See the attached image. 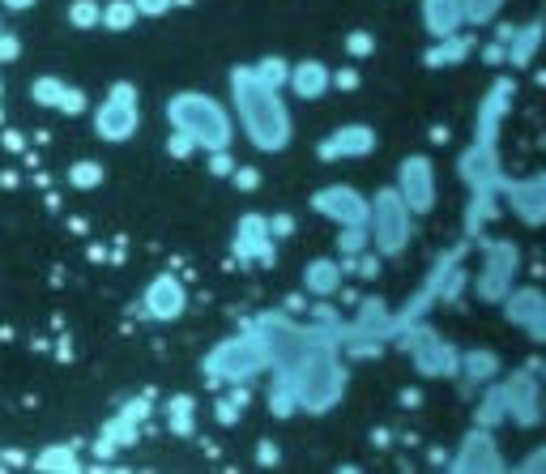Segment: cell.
Returning <instances> with one entry per match:
<instances>
[{"instance_id":"obj_1","label":"cell","mask_w":546,"mask_h":474,"mask_svg":"<svg viewBox=\"0 0 546 474\" xmlns=\"http://www.w3.org/2000/svg\"><path fill=\"white\" fill-rule=\"evenodd\" d=\"M231 103L239 116V129L261 154H282L295 137V120L282 103L278 86H265L256 77L252 65H235L231 69Z\"/></svg>"},{"instance_id":"obj_2","label":"cell","mask_w":546,"mask_h":474,"mask_svg":"<svg viewBox=\"0 0 546 474\" xmlns=\"http://www.w3.org/2000/svg\"><path fill=\"white\" fill-rule=\"evenodd\" d=\"M167 124L175 133L192 137V146L205 150V154H210V150H231V141H235L231 112L205 90L171 94V99H167Z\"/></svg>"},{"instance_id":"obj_3","label":"cell","mask_w":546,"mask_h":474,"mask_svg":"<svg viewBox=\"0 0 546 474\" xmlns=\"http://www.w3.org/2000/svg\"><path fill=\"white\" fill-rule=\"evenodd\" d=\"M282 372V368H278ZM286 376L295 381V393H299V406H308L312 415H325L337 402L346 398V368L337 363V351H333V338H320L303 351Z\"/></svg>"},{"instance_id":"obj_4","label":"cell","mask_w":546,"mask_h":474,"mask_svg":"<svg viewBox=\"0 0 546 474\" xmlns=\"http://www.w3.org/2000/svg\"><path fill=\"white\" fill-rule=\"evenodd\" d=\"M273 368V359H269V346L265 338L256 334V329L248 325L244 334H235V338H222L210 355L201 359V372L210 376L214 385H248L256 381L261 372Z\"/></svg>"},{"instance_id":"obj_5","label":"cell","mask_w":546,"mask_h":474,"mask_svg":"<svg viewBox=\"0 0 546 474\" xmlns=\"http://www.w3.org/2000/svg\"><path fill=\"white\" fill-rule=\"evenodd\" d=\"M410 235H414V214L397 188H380L376 197H367V240H372L380 257H401Z\"/></svg>"},{"instance_id":"obj_6","label":"cell","mask_w":546,"mask_h":474,"mask_svg":"<svg viewBox=\"0 0 546 474\" xmlns=\"http://www.w3.org/2000/svg\"><path fill=\"white\" fill-rule=\"evenodd\" d=\"M141 129V94L133 82H116L103 103L94 107V133H99V141H107V146H124V141H133Z\"/></svg>"},{"instance_id":"obj_7","label":"cell","mask_w":546,"mask_h":474,"mask_svg":"<svg viewBox=\"0 0 546 474\" xmlns=\"http://www.w3.org/2000/svg\"><path fill=\"white\" fill-rule=\"evenodd\" d=\"M401 351L410 355L419 376H457L461 351L440 334V329H431L423 321L419 325H401Z\"/></svg>"},{"instance_id":"obj_8","label":"cell","mask_w":546,"mask_h":474,"mask_svg":"<svg viewBox=\"0 0 546 474\" xmlns=\"http://www.w3.org/2000/svg\"><path fill=\"white\" fill-rule=\"evenodd\" d=\"M517 270H521V248L517 244L512 240H483V270L474 278L478 299L500 304V299L512 291V282H517Z\"/></svg>"},{"instance_id":"obj_9","label":"cell","mask_w":546,"mask_h":474,"mask_svg":"<svg viewBox=\"0 0 546 474\" xmlns=\"http://www.w3.org/2000/svg\"><path fill=\"white\" fill-rule=\"evenodd\" d=\"M397 193L401 201L410 205V214H431L436 210V197H440V184H436V163L427 154H406L397 163Z\"/></svg>"},{"instance_id":"obj_10","label":"cell","mask_w":546,"mask_h":474,"mask_svg":"<svg viewBox=\"0 0 546 474\" xmlns=\"http://www.w3.org/2000/svg\"><path fill=\"white\" fill-rule=\"evenodd\" d=\"M495 389H500V402H504V419H512L517 428H534L542 419V381L534 372H512Z\"/></svg>"},{"instance_id":"obj_11","label":"cell","mask_w":546,"mask_h":474,"mask_svg":"<svg viewBox=\"0 0 546 474\" xmlns=\"http://www.w3.org/2000/svg\"><path fill=\"white\" fill-rule=\"evenodd\" d=\"M500 201L525 227H546V171H534V176H521V180L500 176Z\"/></svg>"},{"instance_id":"obj_12","label":"cell","mask_w":546,"mask_h":474,"mask_svg":"<svg viewBox=\"0 0 546 474\" xmlns=\"http://www.w3.org/2000/svg\"><path fill=\"white\" fill-rule=\"evenodd\" d=\"M188 312V287L175 274H154L141 291V316L158 325H171Z\"/></svg>"},{"instance_id":"obj_13","label":"cell","mask_w":546,"mask_h":474,"mask_svg":"<svg viewBox=\"0 0 546 474\" xmlns=\"http://www.w3.org/2000/svg\"><path fill=\"white\" fill-rule=\"evenodd\" d=\"M312 210L320 218H329L337 227H359L367 223V197L355 184H325L312 193Z\"/></svg>"},{"instance_id":"obj_14","label":"cell","mask_w":546,"mask_h":474,"mask_svg":"<svg viewBox=\"0 0 546 474\" xmlns=\"http://www.w3.org/2000/svg\"><path fill=\"white\" fill-rule=\"evenodd\" d=\"M500 304L508 325H517L529 342H546V295L538 287H512Z\"/></svg>"},{"instance_id":"obj_15","label":"cell","mask_w":546,"mask_h":474,"mask_svg":"<svg viewBox=\"0 0 546 474\" xmlns=\"http://www.w3.org/2000/svg\"><path fill=\"white\" fill-rule=\"evenodd\" d=\"M376 146H380V133L372 124H337L333 133H325L316 154L325 158V163H337V158H367Z\"/></svg>"},{"instance_id":"obj_16","label":"cell","mask_w":546,"mask_h":474,"mask_svg":"<svg viewBox=\"0 0 546 474\" xmlns=\"http://www.w3.org/2000/svg\"><path fill=\"white\" fill-rule=\"evenodd\" d=\"M235 257L248 261V265H273L278 261V248H273V235H269V218L265 214H244L235 223Z\"/></svg>"},{"instance_id":"obj_17","label":"cell","mask_w":546,"mask_h":474,"mask_svg":"<svg viewBox=\"0 0 546 474\" xmlns=\"http://www.w3.org/2000/svg\"><path fill=\"white\" fill-rule=\"evenodd\" d=\"M448 466L453 470H504V453H500V445H495V436H491V428H474L461 436V445H457V453L448 457Z\"/></svg>"},{"instance_id":"obj_18","label":"cell","mask_w":546,"mask_h":474,"mask_svg":"<svg viewBox=\"0 0 546 474\" xmlns=\"http://www.w3.org/2000/svg\"><path fill=\"white\" fill-rule=\"evenodd\" d=\"M150 415V402L146 398H133L116 419L103 428V440H99V453H116V449H128V445H137V428H141V419Z\"/></svg>"},{"instance_id":"obj_19","label":"cell","mask_w":546,"mask_h":474,"mask_svg":"<svg viewBox=\"0 0 546 474\" xmlns=\"http://www.w3.org/2000/svg\"><path fill=\"white\" fill-rule=\"evenodd\" d=\"M512 94H517V86H512L508 77L487 90V99H483V107H478V116H474V141H495V137H500V120L508 112Z\"/></svg>"},{"instance_id":"obj_20","label":"cell","mask_w":546,"mask_h":474,"mask_svg":"<svg viewBox=\"0 0 546 474\" xmlns=\"http://www.w3.org/2000/svg\"><path fill=\"white\" fill-rule=\"evenodd\" d=\"M546 39V22H525V26H512V35L504 43V60L512 69H529L538 56V47Z\"/></svg>"},{"instance_id":"obj_21","label":"cell","mask_w":546,"mask_h":474,"mask_svg":"<svg viewBox=\"0 0 546 474\" xmlns=\"http://www.w3.org/2000/svg\"><path fill=\"white\" fill-rule=\"evenodd\" d=\"M423 26L431 39L457 35V30H465V5L461 0H423Z\"/></svg>"},{"instance_id":"obj_22","label":"cell","mask_w":546,"mask_h":474,"mask_svg":"<svg viewBox=\"0 0 546 474\" xmlns=\"http://www.w3.org/2000/svg\"><path fill=\"white\" fill-rule=\"evenodd\" d=\"M286 86H291L299 99H320V94L333 86V69L325 65V60H299V65H291Z\"/></svg>"},{"instance_id":"obj_23","label":"cell","mask_w":546,"mask_h":474,"mask_svg":"<svg viewBox=\"0 0 546 474\" xmlns=\"http://www.w3.org/2000/svg\"><path fill=\"white\" fill-rule=\"evenodd\" d=\"M342 261L337 257H316V261H308L303 265V291L308 295H316V299H329V295H337L342 291Z\"/></svg>"},{"instance_id":"obj_24","label":"cell","mask_w":546,"mask_h":474,"mask_svg":"<svg viewBox=\"0 0 546 474\" xmlns=\"http://www.w3.org/2000/svg\"><path fill=\"white\" fill-rule=\"evenodd\" d=\"M470 52H474V39L457 30V35H444V39L431 43L423 60H427V69H448V65H461Z\"/></svg>"},{"instance_id":"obj_25","label":"cell","mask_w":546,"mask_h":474,"mask_svg":"<svg viewBox=\"0 0 546 474\" xmlns=\"http://www.w3.org/2000/svg\"><path fill=\"white\" fill-rule=\"evenodd\" d=\"M457 376H465L470 385H491L495 376H500V355L487 351V346H478V351H465L461 363H457Z\"/></svg>"},{"instance_id":"obj_26","label":"cell","mask_w":546,"mask_h":474,"mask_svg":"<svg viewBox=\"0 0 546 474\" xmlns=\"http://www.w3.org/2000/svg\"><path fill=\"white\" fill-rule=\"evenodd\" d=\"M163 415H167L171 436H192V432H197V398H192V393H171L167 406H163Z\"/></svg>"},{"instance_id":"obj_27","label":"cell","mask_w":546,"mask_h":474,"mask_svg":"<svg viewBox=\"0 0 546 474\" xmlns=\"http://www.w3.org/2000/svg\"><path fill=\"white\" fill-rule=\"evenodd\" d=\"M299 410V393H295V381L286 372H278L269 381V415L273 419H291Z\"/></svg>"},{"instance_id":"obj_28","label":"cell","mask_w":546,"mask_h":474,"mask_svg":"<svg viewBox=\"0 0 546 474\" xmlns=\"http://www.w3.org/2000/svg\"><path fill=\"white\" fill-rule=\"evenodd\" d=\"M99 26L116 30V35H120V30H133L137 26V5H133V0H107Z\"/></svg>"},{"instance_id":"obj_29","label":"cell","mask_w":546,"mask_h":474,"mask_svg":"<svg viewBox=\"0 0 546 474\" xmlns=\"http://www.w3.org/2000/svg\"><path fill=\"white\" fill-rule=\"evenodd\" d=\"M64 90H69V82H64V77L43 73V77H35V82H30V99H35L39 107H60Z\"/></svg>"},{"instance_id":"obj_30","label":"cell","mask_w":546,"mask_h":474,"mask_svg":"<svg viewBox=\"0 0 546 474\" xmlns=\"http://www.w3.org/2000/svg\"><path fill=\"white\" fill-rule=\"evenodd\" d=\"M103 184V163H94V158H77L69 167V188L77 193H94V188Z\"/></svg>"},{"instance_id":"obj_31","label":"cell","mask_w":546,"mask_h":474,"mask_svg":"<svg viewBox=\"0 0 546 474\" xmlns=\"http://www.w3.org/2000/svg\"><path fill=\"white\" fill-rule=\"evenodd\" d=\"M77 449L73 445H47L39 457H35V470H77Z\"/></svg>"},{"instance_id":"obj_32","label":"cell","mask_w":546,"mask_h":474,"mask_svg":"<svg viewBox=\"0 0 546 474\" xmlns=\"http://www.w3.org/2000/svg\"><path fill=\"white\" fill-rule=\"evenodd\" d=\"M256 77H261V82L265 86H286V77H291V60H286V56H261V60H256Z\"/></svg>"},{"instance_id":"obj_33","label":"cell","mask_w":546,"mask_h":474,"mask_svg":"<svg viewBox=\"0 0 546 474\" xmlns=\"http://www.w3.org/2000/svg\"><path fill=\"white\" fill-rule=\"evenodd\" d=\"M474 423H478V428H495V423H504V402H500V389H495V381L487 389V398L478 402Z\"/></svg>"},{"instance_id":"obj_34","label":"cell","mask_w":546,"mask_h":474,"mask_svg":"<svg viewBox=\"0 0 546 474\" xmlns=\"http://www.w3.org/2000/svg\"><path fill=\"white\" fill-rule=\"evenodd\" d=\"M103 18V5L99 0H69V26L77 30H94Z\"/></svg>"},{"instance_id":"obj_35","label":"cell","mask_w":546,"mask_h":474,"mask_svg":"<svg viewBox=\"0 0 546 474\" xmlns=\"http://www.w3.org/2000/svg\"><path fill=\"white\" fill-rule=\"evenodd\" d=\"M461 5H465V26H491L500 18L504 0H461Z\"/></svg>"},{"instance_id":"obj_36","label":"cell","mask_w":546,"mask_h":474,"mask_svg":"<svg viewBox=\"0 0 546 474\" xmlns=\"http://www.w3.org/2000/svg\"><path fill=\"white\" fill-rule=\"evenodd\" d=\"M363 248H372V240H367V223L337 227V252H342V257H359Z\"/></svg>"},{"instance_id":"obj_37","label":"cell","mask_w":546,"mask_h":474,"mask_svg":"<svg viewBox=\"0 0 546 474\" xmlns=\"http://www.w3.org/2000/svg\"><path fill=\"white\" fill-rule=\"evenodd\" d=\"M346 52L350 56H372L376 52V35H367V30H350V35H346Z\"/></svg>"},{"instance_id":"obj_38","label":"cell","mask_w":546,"mask_h":474,"mask_svg":"<svg viewBox=\"0 0 546 474\" xmlns=\"http://www.w3.org/2000/svg\"><path fill=\"white\" fill-rule=\"evenodd\" d=\"M56 112H60V116H82V112H86V90L69 86V90H64V99H60Z\"/></svg>"},{"instance_id":"obj_39","label":"cell","mask_w":546,"mask_h":474,"mask_svg":"<svg viewBox=\"0 0 546 474\" xmlns=\"http://www.w3.org/2000/svg\"><path fill=\"white\" fill-rule=\"evenodd\" d=\"M239 415H244V406H239L235 398H222V402L214 406V419L222 423V428H235V423H239Z\"/></svg>"},{"instance_id":"obj_40","label":"cell","mask_w":546,"mask_h":474,"mask_svg":"<svg viewBox=\"0 0 546 474\" xmlns=\"http://www.w3.org/2000/svg\"><path fill=\"white\" fill-rule=\"evenodd\" d=\"M231 180H235V188H244V193H256V188H261V171H256V167H235Z\"/></svg>"},{"instance_id":"obj_41","label":"cell","mask_w":546,"mask_h":474,"mask_svg":"<svg viewBox=\"0 0 546 474\" xmlns=\"http://www.w3.org/2000/svg\"><path fill=\"white\" fill-rule=\"evenodd\" d=\"M18 56H22V39L0 30V65H9V60H18Z\"/></svg>"},{"instance_id":"obj_42","label":"cell","mask_w":546,"mask_h":474,"mask_svg":"<svg viewBox=\"0 0 546 474\" xmlns=\"http://www.w3.org/2000/svg\"><path fill=\"white\" fill-rule=\"evenodd\" d=\"M210 171H214V176L227 180L231 171H235V158H231V150H210Z\"/></svg>"},{"instance_id":"obj_43","label":"cell","mask_w":546,"mask_h":474,"mask_svg":"<svg viewBox=\"0 0 546 474\" xmlns=\"http://www.w3.org/2000/svg\"><path fill=\"white\" fill-rule=\"evenodd\" d=\"M192 150H197V146H192V137H184V133L171 129V137H167V154H171V158H192Z\"/></svg>"},{"instance_id":"obj_44","label":"cell","mask_w":546,"mask_h":474,"mask_svg":"<svg viewBox=\"0 0 546 474\" xmlns=\"http://www.w3.org/2000/svg\"><path fill=\"white\" fill-rule=\"evenodd\" d=\"M137 5V18H163L171 13V0H133Z\"/></svg>"},{"instance_id":"obj_45","label":"cell","mask_w":546,"mask_h":474,"mask_svg":"<svg viewBox=\"0 0 546 474\" xmlns=\"http://www.w3.org/2000/svg\"><path fill=\"white\" fill-rule=\"evenodd\" d=\"M269 235H273V240H286V235H295V218H291V214H273V218H269Z\"/></svg>"},{"instance_id":"obj_46","label":"cell","mask_w":546,"mask_h":474,"mask_svg":"<svg viewBox=\"0 0 546 474\" xmlns=\"http://www.w3.org/2000/svg\"><path fill=\"white\" fill-rule=\"evenodd\" d=\"M333 86H337V90H359L363 77H359V69H337V73H333Z\"/></svg>"},{"instance_id":"obj_47","label":"cell","mask_w":546,"mask_h":474,"mask_svg":"<svg viewBox=\"0 0 546 474\" xmlns=\"http://www.w3.org/2000/svg\"><path fill=\"white\" fill-rule=\"evenodd\" d=\"M278 445H273V440H261V445H256V462L261 466H278Z\"/></svg>"},{"instance_id":"obj_48","label":"cell","mask_w":546,"mask_h":474,"mask_svg":"<svg viewBox=\"0 0 546 474\" xmlns=\"http://www.w3.org/2000/svg\"><path fill=\"white\" fill-rule=\"evenodd\" d=\"M483 60H487V65H500V60H504V43L491 39V43L483 47Z\"/></svg>"},{"instance_id":"obj_49","label":"cell","mask_w":546,"mask_h":474,"mask_svg":"<svg viewBox=\"0 0 546 474\" xmlns=\"http://www.w3.org/2000/svg\"><path fill=\"white\" fill-rule=\"evenodd\" d=\"M0 5H5V9H13V13H26V9H35L39 0H0Z\"/></svg>"},{"instance_id":"obj_50","label":"cell","mask_w":546,"mask_h":474,"mask_svg":"<svg viewBox=\"0 0 546 474\" xmlns=\"http://www.w3.org/2000/svg\"><path fill=\"white\" fill-rule=\"evenodd\" d=\"M419 402H423L419 389H401V406H419Z\"/></svg>"},{"instance_id":"obj_51","label":"cell","mask_w":546,"mask_h":474,"mask_svg":"<svg viewBox=\"0 0 546 474\" xmlns=\"http://www.w3.org/2000/svg\"><path fill=\"white\" fill-rule=\"evenodd\" d=\"M389 440H393L389 428H376V432H372V445H380V449H389Z\"/></svg>"},{"instance_id":"obj_52","label":"cell","mask_w":546,"mask_h":474,"mask_svg":"<svg viewBox=\"0 0 546 474\" xmlns=\"http://www.w3.org/2000/svg\"><path fill=\"white\" fill-rule=\"evenodd\" d=\"M431 141H436V146H444V141H448V129H440V124H431Z\"/></svg>"},{"instance_id":"obj_53","label":"cell","mask_w":546,"mask_h":474,"mask_svg":"<svg viewBox=\"0 0 546 474\" xmlns=\"http://www.w3.org/2000/svg\"><path fill=\"white\" fill-rule=\"evenodd\" d=\"M5 150H22V133H5Z\"/></svg>"},{"instance_id":"obj_54","label":"cell","mask_w":546,"mask_h":474,"mask_svg":"<svg viewBox=\"0 0 546 474\" xmlns=\"http://www.w3.org/2000/svg\"><path fill=\"white\" fill-rule=\"evenodd\" d=\"M529 372H534L538 381H542V389H546V359H538V363H534V368H529Z\"/></svg>"},{"instance_id":"obj_55","label":"cell","mask_w":546,"mask_h":474,"mask_svg":"<svg viewBox=\"0 0 546 474\" xmlns=\"http://www.w3.org/2000/svg\"><path fill=\"white\" fill-rule=\"evenodd\" d=\"M188 5H197V0H171V9H188Z\"/></svg>"},{"instance_id":"obj_56","label":"cell","mask_w":546,"mask_h":474,"mask_svg":"<svg viewBox=\"0 0 546 474\" xmlns=\"http://www.w3.org/2000/svg\"><path fill=\"white\" fill-rule=\"evenodd\" d=\"M0 99H5V77H0Z\"/></svg>"},{"instance_id":"obj_57","label":"cell","mask_w":546,"mask_h":474,"mask_svg":"<svg viewBox=\"0 0 546 474\" xmlns=\"http://www.w3.org/2000/svg\"><path fill=\"white\" fill-rule=\"evenodd\" d=\"M0 30H5V26H0Z\"/></svg>"}]
</instances>
